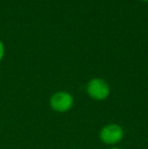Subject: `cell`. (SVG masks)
Returning a JSON list of instances; mask_svg holds the SVG:
<instances>
[{"label": "cell", "mask_w": 148, "mask_h": 149, "mask_svg": "<svg viewBox=\"0 0 148 149\" xmlns=\"http://www.w3.org/2000/svg\"><path fill=\"white\" fill-rule=\"evenodd\" d=\"M4 53H5V48H4V44L2 43V41L0 40V62H1L2 59H3Z\"/></svg>", "instance_id": "obj_4"}, {"label": "cell", "mask_w": 148, "mask_h": 149, "mask_svg": "<svg viewBox=\"0 0 148 149\" xmlns=\"http://www.w3.org/2000/svg\"><path fill=\"white\" fill-rule=\"evenodd\" d=\"M124 129L118 124H108L101 128L99 132V139L107 145H116L124 138Z\"/></svg>", "instance_id": "obj_1"}, {"label": "cell", "mask_w": 148, "mask_h": 149, "mask_svg": "<svg viewBox=\"0 0 148 149\" xmlns=\"http://www.w3.org/2000/svg\"><path fill=\"white\" fill-rule=\"evenodd\" d=\"M73 96L67 91H57L50 98V107L58 113H66L73 107Z\"/></svg>", "instance_id": "obj_3"}, {"label": "cell", "mask_w": 148, "mask_h": 149, "mask_svg": "<svg viewBox=\"0 0 148 149\" xmlns=\"http://www.w3.org/2000/svg\"><path fill=\"white\" fill-rule=\"evenodd\" d=\"M110 149H121V148H119V147H115V146H114V147H112V148H110Z\"/></svg>", "instance_id": "obj_5"}, {"label": "cell", "mask_w": 148, "mask_h": 149, "mask_svg": "<svg viewBox=\"0 0 148 149\" xmlns=\"http://www.w3.org/2000/svg\"><path fill=\"white\" fill-rule=\"evenodd\" d=\"M142 1H148V0H142Z\"/></svg>", "instance_id": "obj_6"}, {"label": "cell", "mask_w": 148, "mask_h": 149, "mask_svg": "<svg viewBox=\"0 0 148 149\" xmlns=\"http://www.w3.org/2000/svg\"><path fill=\"white\" fill-rule=\"evenodd\" d=\"M86 91L94 100H105L110 95V85L103 78H93L87 83Z\"/></svg>", "instance_id": "obj_2"}]
</instances>
